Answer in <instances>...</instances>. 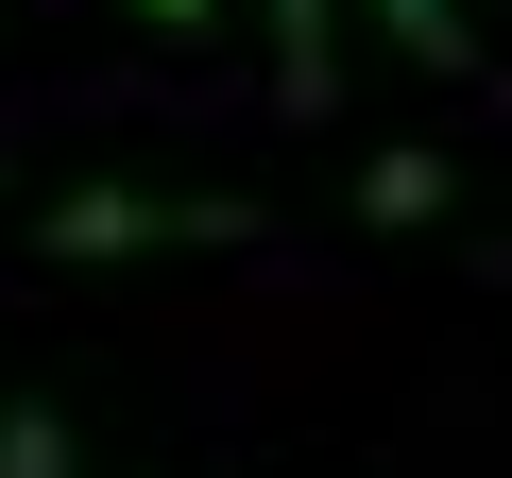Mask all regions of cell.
<instances>
[{
  "label": "cell",
  "instance_id": "1",
  "mask_svg": "<svg viewBox=\"0 0 512 478\" xmlns=\"http://www.w3.org/2000/svg\"><path fill=\"white\" fill-rule=\"evenodd\" d=\"M188 239H256L239 188H69L35 205V257H188Z\"/></svg>",
  "mask_w": 512,
  "mask_h": 478
},
{
  "label": "cell",
  "instance_id": "2",
  "mask_svg": "<svg viewBox=\"0 0 512 478\" xmlns=\"http://www.w3.org/2000/svg\"><path fill=\"white\" fill-rule=\"evenodd\" d=\"M256 69H274V120L342 103V0H256Z\"/></svg>",
  "mask_w": 512,
  "mask_h": 478
},
{
  "label": "cell",
  "instance_id": "3",
  "mask_svg": "<svg viewBox=\"0 0 512 478\" xmlns=\"http://www.w3.org/2000/svg\"><path fill=\"white\" fill-rule=\"evenodd\" d=\"M444 205H461V154H427V137H376V154H359V222H376V239H427Z\"/></svg>",
  "mask_w": 512,
  "mask_h": 478
},
{
  "label": "cell",
  "instance_id": "4",
  "mask_svg": "<svg viewBox=\"0 0 512 478\" xmlns=\"http://www.w3.org/2000/svg\"><path fill=\"white\" fill-rule=\"evenodd\" d=\"M376 35H393L427 86H478V69H495V52H478V0H376Z\"/></svg>",
  "mask_w": 512,
  "mask_h": 478
},
{
  "label": "cell",
  "instance_id": "5",
  "mask_svg": "<svg viewBox=\"0 0 512 478\" xmlns=\"http://www.w3.org/2000/svg\"><path fill=\"white\" fill-rule=\"evenodd\" d=\"M0 478H86V427L52 393H0Z\"/></svg>",
  "mask_w": 512,
  "mask_h": 478
},
{
  "label": "cell",
  "instance_id": "6",
  "mask_svg": "<svg viewBox=\"0 0 512 478\" xmlns=\"http://www.w3.org/2000/svg\"><path fill=\"white\" fill-rule=\"evenodd\" d=\"M120 18H137V35H154V52H205V35H222V18H239V0H120Z\"/></svg>",
  "mask_w": 512,
  "mask_h": 478
}]
</instances>
